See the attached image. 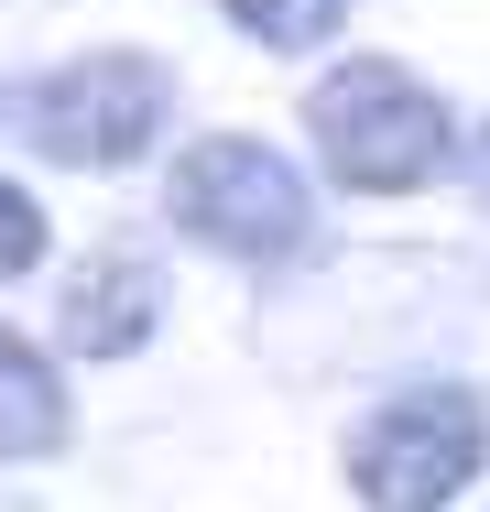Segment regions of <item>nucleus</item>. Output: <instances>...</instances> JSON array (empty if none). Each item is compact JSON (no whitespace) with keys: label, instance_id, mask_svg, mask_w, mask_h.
I'll list each match as a JSON object with an SVG mask.
<instances>
[{"label":"nucleus","instance_id":"obj_1","mask_svg":"<svg viewBox=\"0 0 490 512\" xmlns=\"http://www.w3.org/2000/svg\"><path fill=\"white\" fill-rule=\"evenodd\" d=\"M305 142H316L327 186H349V197H425L469 164L458 109L392 55H338L305 88Z\"/></svg>","mask_w":490,"mask_h":512},{"label":"nucleus","instance_id":"obj_2","mask_svg":"<svg viewBox=\"0 0 490 512\" xmlns=\"http://www.w3.org/2000/svg\"><path fill=\"white\" fill-rule=\"evenodd\" d=\"M0 131L66 175H131L175 131V66L142 44H88L0 88Z\"/></svg>","mask_w":490,"mask_h":512},{"label":"nucleus","instance_id":"obj_3","mask_svg":"<svg viewBox=\"0 0 490 512\" xmlns=\"http://www.w3.org/2000/svg\"><path fill=\"white\" fill-rule=\"evenodd\" d=\"M164 229L196 240L207 262L240 273H284L316 251V186L294 175V153L251 142V131H207L164 164Z\"/></svg>","mask_w":490,"mask_h":512},{"label":"nucleus","instance_id":"obj_4","mask_svg":"<svg viewBox=\"0 0 490 512\" xmlns=\"http://www.w3.org/2000/svg\"><path fill=\"white\" fill-rule=\"evenodd\" d=\"M360 512H458L490 469V393L480 382H392L338 447Z\"/></svg>","mask_w":490,"mask_h":512},{"label":"nucleus","instance_id":"obj_5","mask_svg":"<svg viewBox=\"0 0 490 512\" xmlns=\"http://www.w3.org/2000/svg\"><path fill=\"white\" fill-rule=\"evenodd\" d=\"M164 316H175V273H164V251H142V240H98V251L66 262V284H55L66 360H142V349L164 338Z\"/></svg>","mask_w":490,"mask_h":512},{"label":"nucleus","instance_id":"obj_6","mask_svg":"<svg viewBox=\"0 0 490 512\" xmlns=\"http://www.w3.org/2000/svg\"><path fill=\"white\" fill-rule=\"evenodd\" d=\"M66 447H77V393H66V371H55L33 338L0 327V469H44V458H66Z\"/></svg>","mask_w":490,"mask_h":512},{"label":"nucleus","instance_id":"obj_7","mask_svg":"<svg viewBox=\"0 0 490 512\" xmlns=\"http://www.w3.org/2000/svg\"><path fill=\"white\" fill-rule=\"evenodd\" d=\"M229 33H251L262 55H327L349 33V0H218Z\"/></svg>","mask_w":490,"mask_h":512},{"label":"nucleus","instance_id":"obj_8","mask_svg":"<svg viewBox=\"0 0 490 512\" xmlns=\"http://www.w3.org/2000/svg\"><path fill=\"white\" fill-rule=\"evenodd\" d=\"M44 251H55V218H44V197L0 175V284H22V273H44Z\"/></svg>","mask_w":490,"mask_h":512},{"label":"nucleus","instance_id":"obj_9","mask_svg":"<svg viewBox=\"0 0 490 512\" xmlns=\"http://www.w3.org/2000/svg\"><path fill=\"white\" fill-rule=\"evenodd\" d=\"M469 164H480V207H490V120H480V142H469Z\"/></svg>","mask_w":490,"mask_h":512}]
</instances>
